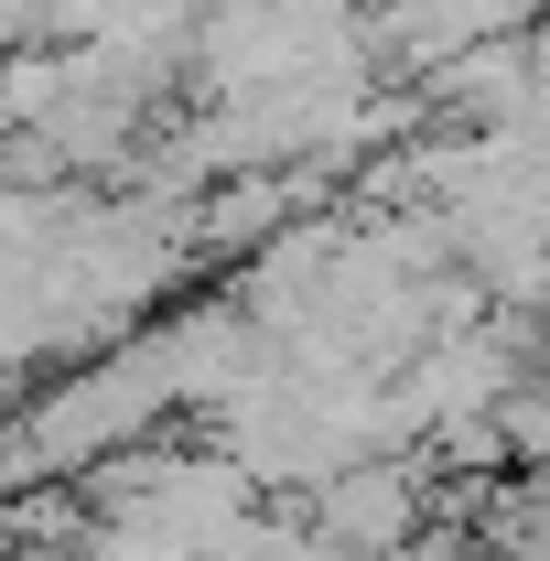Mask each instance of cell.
Listing matches in <instances>:
<instances>
[{
	"label": "cell",
	"mask_w": 550,
	"mask_h": 561,
	"mask_svg": "<svg viewBox=\"0 0 550 561\" xmlns=\"http://www.w3.org/2000/svg\"><path fill=\"white\" fill-rule=\"evenodd\" d=\"M313 529L335 540L345 561H389L432 529V465L411 443H367L345 454L335 476H313Z\"/></svg>",
	"instance_id": "1"
}]
</instances>
